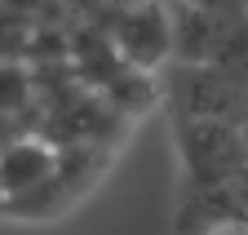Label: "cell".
<instances>
[{"label": "cell", "mask_w": 248, "mask_h": 235, "mask_svg": "<svg viewBox=\"0 0 248 235\" xmlns=\"http://www.w3.org/2000/svg\"><path fill=\"white\" fill-rule=\"evenodd\" d=\"M217 235H248V231H244V226H222Z\"/></svg>", "instance_id": "4"}, {"label": "cell", "mask_w": 248, "mask_h": 235, "mask_svg": "<svg viewBox=\"0 0 248 235\" xmlns=\"http://www.w3.org/2000/svg\"><path fill=\"white\" fill-rule=\"evenodd\" d=\"M182 5H195V9H217V14H231V18H248V0H182Z\"/></svg>", "instance_id": "3"}, {"label": "cell", "mask_w": 248, "mask_h": 235, "mask_svg": "<svg viewBox=\"0 0 248 235\" xmlns=\"http://www.w3.org/2000/svg\"><path fill=\"white\" fill-rule=\"evenodd\" d=\"M115 49L129 67H160L164 58L177 49V22L155 5V0H146V5H133L129 14H124L115 22Z\"/></svg>", "instance_id": "1"}, {"label": "cell", "mask_w": 248, "mask_h": 235, "mask_svg": "<svg viewBox=\"0 0 248 235\" xmlns=\"http://www.w3.org/2000/svg\"><path fill=\"white\" fill-rule=\"evenodd\" d=\"M53 178V156L45 151L40 142H18L0 156V191L5 195H22L36 191Z\"/></svg>", "instance_id": "2"}]
</instances>
